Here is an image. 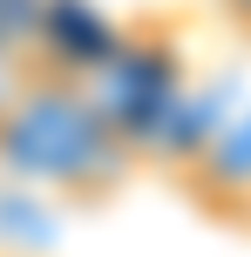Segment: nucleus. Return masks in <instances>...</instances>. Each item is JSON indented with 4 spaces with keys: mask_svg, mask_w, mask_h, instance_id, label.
I'll return each mask as SVG.
<instances>
[{
    "mask_svg": "<svg viewBox=\"0 0 251 257\" xmlns=\"http://www.w3.org/2000/svg\"><path fill=\"white\" fill-rule=\"evenodd\" d=\"M0 163L54 190H102L122 176V142L81 81L41 75L0 102Z\"/></svg>",
    "mask_w": 251,
    "mask_h": 257,
    "instance_id": "nucleus-1",
    "label": "nucleus"
},
{
    "mask_svg": "<svg viewBox=\"0 0 251 257\" xmlns=\"http://www.w3.org/2000/svg\"><path fill=\"white\" fill-rule=\"evenodd\" d=\"M217 7H224V14H231V21H238V27H244V34H251V0H217Z\"/></svg>",
    "mask_w": 251,
    "mask_h": 257,
    "instance_id": "nucleus-2",
    "label": "nucleus"
}]
</instances>
